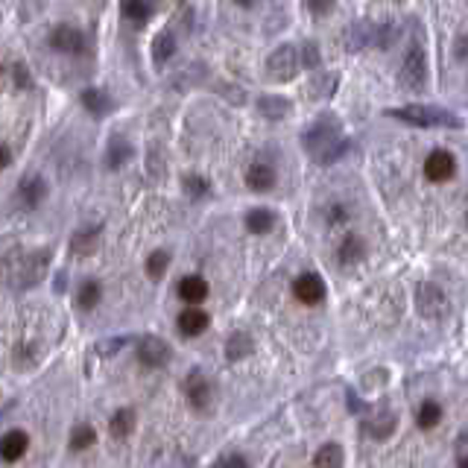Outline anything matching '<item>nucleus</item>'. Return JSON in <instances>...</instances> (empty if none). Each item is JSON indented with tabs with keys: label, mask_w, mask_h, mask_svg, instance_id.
<instances>
[{
	"label": "nucleus",
	"mask_w": 468,
	"mask_h": 468,
	"mask_svg": "<svg viewBox=\"0 0 468 468\" xmlns=\"http://www.w3.org/2000/svg\"><path fill=\"white\" fill-rule=\"evenodd\" d=\"M384 114L407 123V126H419V129H462V117L448 109H439V106L413 103V106H401V109H387Z\"/></svg>",
	"instance_id": "f257e3e1"
},
{
	"label": "nucleus",
	"mask_w": 468,
	"mask_h": 468,
	"mask_svg": "<svg viewBox=\"0 0 468 468\" xmlns=\"http://www.w3.org/2000/svg\"><path fill=\"white\" fill-rule=\"evenodd\" d=\"M342 135V123H339V117L337 114H331V111H322L310 126H304L302 129V135H299V141H302V149L310 155V159H319V155L334 144V141H339Z\"/></svg>",
	"instance_id": "f03ea898"
},
{
	"label": "nucleus",
	"mask_w": 468,
	"mask_h": 468,
	"mask_svg": "<svg viewBox=\"0 0 468 468\" xmlns=\"http://www.w3.org/2000/svg\"><path fill=\"white\" fill-rule=\"evenodd\" d=\"M47 267H50V249H36V252H26L24 258H18L9 269V281L12 287L18 290H26V287H36L44 281L47 275Z\"/></svg>",
	"instance_id": "7ed1b4c3"
},
{
	"label": "nucleus",
	"mask_w": 468,
	"mask_h": 468,
	"mask_svg": "<svg viewBox=\"0 0 468 468\" xmlns=\"http://www.w3.org/2000/svg\"><path fill=\"white\" fill-rule=\"evenodd\" d=\"M401 85L407 91L427 88V53H424L422 41H413L401 59Z\"/></svg>",
	"instance_id": "20e7f679"
},
{
	"label": "nucleus",
	"mask_w": 468,
	"mask_h": 468,
	"mask_svg": "<svg viewBox=\"0 0 468 468\" xmlns=\"http://www.w3.org/2000/svg\"><path fill=\"white\" fill-rule=\"evenodd\" d=\"M416 307H419V314L424 319H445L451 314V299L448 293L439 287V284H433V281H424V284L416 287Z\"/></svg>",
	"instance_id": "39448f33"
},
{
	"label": "nucleus",
	"mask_w": 468,
	"mask_h": 468,
	"mask_svg": "<svg viewBox=\"0 0 468 468\" xmlns=\"http://www.w3.org/2000/svg\"><path fill=\"white\" fill-rule=\"evenodd\" d=\"M299 71H302V65H299V47L296 44H281L267 59V76L272 82H293L299 76Z\"/></svg>",
	"instance_id": "423d86ee"
},
{
	"label": "nucleus",
	"mask_w": 468,
	"mask_h": 468,
	"mask_svg": "<svg viewBox=\"0 0 468 468\" xmlns=\"http://www.w3.org/2000/svg\"><path fill=\"white\" fill-rule=\"evenodd\" d=\"M181 392H184V401L191 404L196 413H205L211 407V398H214V389H211V381L205 378L202 369H191L184 374L181 381Z\"/></svg>",
	"instance_id": "0eeeda50"
},
{
	"label": "nucleus",
	"mask_w": 468,
	"mask_h": 468,
	"mask_svg": "<svg viewBox=\"0 0 468 468\" xmlns=\"http://www.w3.org/2000/svg\"><path fill=\"white\" fill-rule=\"evenodd\" d=\"M47 44H50L56 53L79 56V53H85L88 39H85L82 29H79V26H74V24H56V26L50 29V36H47Z\"/></svg>",
	"instance_id": "6e6552de"
},
{
	"label": "nucleus",
	"mask_w": 468,
	"mask_h": 468,
	"mask_svg": "<svg viewBox=\"0 0 468 468\" xmlns=\"http://www.w3.org/2000/svg\"><path fill=\"white\" fill-rule=\"evenodd\" d=\"M173 357V349L167 346V342L161 337H155V334H144L138 337V360L141 366L146 369H164Z\"/></svg>",
	"instance_id": "1a4fd4ad"
},
{
	"label": "nucleus",
	"mask_w": 468,
	"mask_h": 468,
	"mask_svg": "<svg viewBox=\"0 0 468 468\" xmlns=\"http://www.w3.org/2000/svg\"><path fill=\"white\" fill-rule=\"evenodd\" d=\"M454 173H457V155L448 149H433L424 159V179L427 181L442 184V181L454 179Z\"/></svg>",
	"instance_id": "9d476101"
},
{
	"label": "nucleus",
	"mask_w": 468,
	"mask_h": 468,
	"mask_svg": "<svg viewBox=\"0 0 468 468\" xmlns=\"http://www.w3.org/2000/svg\"><path fill=\"white\" fill-rule=\"evenodd\" d=\"M293 296L302 302V304H319L325 302L328 296V287L319 272H302L296 281H293Z\"/></svg>",
	"instance_id": "9b49d317"
},
{
	"label": "nucleus",
	"mask_w": 468,
	"mask_h": 468,
	"mask_svg": "<svg viewBox=\"0 0 468 468\" xmlns=\"http://www.w3.org/2000/svg\"><path fill=\"white\" fill-rule=\"evenodd\" d=\"M47 199V181L39 173H29L18 181V202L24 211H36Z\"/></svg>",
	"instance_id": "f8f14e48"
},
{
	"label": "nucleus",
	"mask_w": 468,
	"mask_h": 468,
	"mask_svg": "<svg viewBox=\"0 0 468 468\" xmlns=\"http://www.w3.org/2000/svg\"><path fill=\"white\" fill-rule=\"evenodd\" d=\"M208 325H211V317L196 304H187L176 319V328L181 331V337H202L208 331Z\"/></svg>",
	"instance_id": "ddd939ff"
},
{
	"label": "nucleus",
	"mask_w": 468,
	"mask_h": 468,
	"mask_svg": "<svg viewBox=\"0 0 468 468\" xmlns=\"http://www.w3.org/2000/svg\"><path fill=\"white\" fill-rule=\"evenodd\" d=\"M100 240H103V226H85V229L74 231V237H71V255L91 258L100 249Z\"/></svg>",
	"instance_id": "4468645a"
},
{
	"label": "nucleus",
	"mask_w": 468,
	"mask_h": 468,
	"mask_svg": "<svg viewBox=\"0 0 468 468\" xmlns=\"http://www.w3.org/2000/svg\"><path fill=\"white\" fill-rule=\"evenodd\" d=\"M404 36V26L398 21H372V47L392 50Z\"/></svg>",
	"instance_id": "2eb2a0df"
},
{
	"label": "nucleus",
	"mask_w": 468,
	"mask_h": 468,
	"mask_svg": "<svg viewBox=\"0 0 468 468\" xmlns=\"http://www.w3.org/2000/svg\"><path fill=\"white\" fill-rule=\"evenodd\" d=\"M342 47L346 53H363L372 47V21H354L342 33Z\"/></svg>",
	"instance_id": "dca6fc26"
},
{
	"label": "nucleus",
	"mask_w": 468,
	"mask_h": 468,
	"mask_svg": "<svg viewBox=\"0 0 468 468\" xmlns=\"http://www.w3.org/2000/svg\"><path fill=\"white\" fill-rule=\"evenodd\" d=\"M79 103H82V109L91 117H97V120L114 111V100L109 97V91H103V88H85L79 94Z\"/></svg>",
	"instance_id": "f3484780"
},
{
	"label": "nucleus",
	"mask_w": 468,
	"mask_h": 468,
	"mask_svg": "<svg viewBox=\"0 0 468 468\" xmlns=\"http://www.w3.org/2000/svg\"><path fill=\"white\" fill-rule=\"evenodd\" d=\"M337 91H339V74L337 71H319V74L310 76V82H307L310 100H331Z\"/></svg>",
	"instance_id": "a211bd4d"
},
{
	"label": "nucleus",
	"mask_w": 468,
	"mask_h": 468,
	"mask_svg": "<svg viewBox=\"0 0 468 468\" xmlns=\"http://www.w3.org/2000/svg\"><path fill=\"white\" fill-rule=\"evenodd\" d=\"M395 427H398V416L392 410H381L374 419H366L363 422V433L369 436V439H374V442L389 439V436L395 433Z\"/></svg>",
	"instance_id": "6ab92c4d"
},
{
	"label": "nucleus",
	"mask_w": 468,
	"mask_h": 468,
	"mask_svg": "<svg viewBox=\"0 0 468 468\" xmlns=\"http://www.w3.org/2000/svg\"><path fill=\"white\" fill-rule=\"evenodd\" d=\"M275 181H278L275 170L269 164H264V161H255L252 167L246 170V187L252 194H269L272 187H275Z\"/></svg>",
	"instance_id": "aec40b11"
},
{
	"label": "nucleus",
	"mask_w": 468,
	"mask_h": 468,
	"mask_svg": "<svg viewBox=\"0 0 468 468\" xmlns=\"http://www.w3.org/2000/svg\"><path fill=\"white\" fill-rule=\"evenodd\" d=\"M29 448V436L24 430H6L0 436V459L4 462H18Z\"/></svg>",
	"instance_id": "412c9836"
},
{
	"label": "nucleus",
	"mask_w": 468,
	"mask_h": 468,
	"mask_svg": "<svg viewBox=\"0 0 468 468\" xmlns=\"http://www.w3.org/2000/svg\"><path fill=\"white\" fill-rule=\"evenodd\" d=\"M132 159H135V146L126 138L114 135L109 141V146H106V167L109 170H120V167H126Z\"/></svg>",
	"instance_id": "4be33fe9"
},
{
	"label": "nucleus",
	"mask_w": 468,
	"mask_h": 468,
	"mask_svg": "<svg viewBox=\"0 0 468 468\" xmlns=\"http://www.w3.org/2000/svg\"><path fill=\"white\" fill-rule=\"evenodd\" d=\"M208 293H211V287L202 275H184L179 281V299L184 304H202L208 299Z\"/></svg>",
	"instance_id": "5701e85b"
},
{
	"label": "nucleus",
	"mask_w": 468,
	"mask_h": 468,
	"mask_svg": "<svg viewBox=\"0 0 468 468\" xmlns=\"http://www.w3.org/2000/svg\"><path fill=\"white\" fill-rule=\"evenodd\" d=\"M258 111H261L264 120L278 123V120H284L293 111V103L287 97H278V94H261V97H258Z\"/></svg>",
	"instance_id": "b1692460"
},
{
	"label": "nucleus",
	"mask_w": 468,
	"mask_h": 468,
	"mask_svg": "<svg viewBox=\"0 0 468 468\" xmlns=\"http://www.w3.org/2000/svg\"><path fill=\"white\" fill-rule=\"evenodd\" d=\"M337 258L342 267H354V264L366 261V240L360 234H346L337 249Z\"/></svg>",
	"instance_id": "393cba45"
},
{
	"label": "nucleus",
	"mask_w": 468,
	"mask_h": 468,
	"mask_svg": "<svg viewBox=\"0 0 468 468\" xmlns=\"http://www.w3.org/2000/svg\"><path fill=\"white\" fill-rule=\"evenodd\" d=\"M173 56H176V33H173V29H161V33L152 39V61H155V68H164Z\"/></svg>",
	"instance_id": "a878e982"
},
{
	"label": "nucleus",
	"mask_w": 468,
	"mask_h": 468,
	"mask_svg": "<svg viewBox=\"0 0 468 468\" xmlns=\"http://www.w3.org/2000/svg\"><path fill=\"white\" fill-rule=\"evenodd\" d=\"M135 424H138V416L132 407H120L114 410L111 422H109V433L114 436V439H129V436L135 433Z\"/></svg>",
	"instance_id": "bb28decb"
},
{
	"label": "nucleus",
	"mask_w": 468,
	"mask_h": 468,
	"mask_svg": "<svg viewBox=\"0 0 468 468\" xmlns=\"http://www.w3.org/2000/svg\"><path fill=\"white\" fill-rule=\"evenodd\" d=\"M249 354H255L252 337H249L246 331H234V334L226 339V357H229L231 363H237V360H246Z\"/></svg>",
	"instance_id": "cd10ccee"
},
{
	"label": "nucleus",
	"mask_w": 468,
	"mask_h": 468,
	"mask_svg": "<svg viewBox=\"0 0 468 468\" xmlns=\"http://www.w3.org/2000/svg\"><path fill=\"white\" fill-rule=\"evenodd\" d=\"M246 229L252 234H269L275 229V211L272 208H252L246 211Z\"/></svg>",
	"instance_id": "c85d7f7f"
},
{
	"label": "nucleus",
	"mask_w": 468,
	"mask_h": 468,
	"mask_svg": "<svg viewBox=\"0 0 468 468\" xmlns=\"http://www.w3.org/2000/svg\"><path fill=\"white\" fill-rule=\"evenodd\" d=\"M100 299H103V284L100 281H94V278H85L79 284V290H76V304L82 310H94L100 304Z\"/></svg>",
	"instance_id": "c756f323"
},
{
	"label": "nucleus",
	"mask_w": 468,
	"mask_h": 468,
	"mask_svg": "<svg viewBox=\"0 0 468 468\" xmlns=\"http://www.w3.org/2000/svg\"><path fill=\"white\" fill-rule=\"evenodd\" d=\"M94 445H97V430H94L91 424H76V427L71 430V436H68V448H71L74 454L88 451V448H94Z\"/></svg>",
	"instance_id": "7c9ffc66"
},
{
	"label": "nucleus",
	"mask_w": 468,
	"mask_h": 468,
	"mask_svg": "<svg viewBox=\"0 0 468 468\" xmlns=\"http://www.w3.org/2000/svg\"><path fill=\"white\" fill-rule=\"evenodd\" d=\"M416 424L422 430H433V427H439L442 424V404L439 401H424L419 413H416Z\"/></svg>",
	"instance_id": "2f4dec72"
},
{
	"label": "nucleus",
	"mask_w": 468,
	"mask_h": 468,
	"mask_svg": "<svg viewBox=\"0 0 468 468\" xmlns=\"http://www.w3.org/2000/svg\"><path fill=\"white\" fill-rule=\"evenodd\" d=\"M181 191L191 199H205L211 194V181L199 173H187V176H181Z\"/></svg>",
	"instance_id": "473e14b6"
},
{
	"label": "nucleus",
	"mask_w": 468,
	"mask_h": 468,
	"mask_svg": "<svg viewBox=\"0 0 468 468\" xmlns=\"http://www.w3.org/2000/svg\"><path fill=\"white\" fill-rule=\"evenodd\" d=\"M352 146H354V141L352 138H346V135H342L339 141H334L322 155H319V159H317V164H322V167H331V164H337L339 159H346V155L352 152Z\"/></svg>",
	"instance_id": "72a5a7b5"
},
{
	"label": "nucleus",
	"mask_w": 468,
	"mask_h": 468,
	"mask_svg": "<svg viewBox=\"0 0 468 468\" xmlns=\"http://www.w3.org/2000/svg\"><path fill=\"white\" fill-rule=\"evenodd\" d=\"M120 15L135 21V24H144V21L152 18V4H149V0H123Z\"/></svg>",
	"instance_id": "f704fd0d"
},
{
	"label": "nucleus",
	"mask_w": 468,
	"mask_h": 468,
	"mask_svg": "<svg viewBox=\"0 0 468 468\" xmlns=\"http://www.w3.org/2000/svg\"><path fill=\"white\" fill-rule=\"evenodd\" d=\"M144 267H146L149 281H161L167 275V269H170V252H164V249H155V252L146 258Z\"/></svg>",
	"instance_id": "c9c22d12"
},
{
	"label": "nucleus",
	"mask_w": 468,
	"mask_h": 468,
	"mask_svg": "<svg viewBox=\"0 0 468 468\" xmlns=\"http://www.w3.org/2000/svg\"><path fill=\"white\" fill-rule=\"evenodd\" d=\"M342 462H346V457H342V448L337 445V442H325L317 454H314V465L317 468H337V465H342Z\"/></svg>",
	"instance_id": "e433bc0d"
},
{
	"label": "nucleus",
	"mask_w": 468,
	"mask_h": 468,
	"mask_svg": "<svg viewBox=\"0 0 468 468\" xmlns=\"http://www.w3.org/2000/svg\"><path fill=\"white\" fill-rule=\"evenodd\" d=\"M299 65L304 71H317L322 65V53H319V44L317 41H304L299 47Z\"/></svg>",
	"instance_id": "4c0bfd02"
},
{
	"label": "nucleus",
	"mask_w": 468,
	"mask_h": 468,
	"mask_svg": "<svg viewBox=\"0 0 468 468\" xmlns=\"http://www.w3.org/2000/svg\"><path fill=\"white\" fill-rule=\"evenodd\" d=\"M129 342H132V337H109V339H100L97 346H94V352H97V357H114L126 349Z\"/></svg>",
	"instance_id": "58836bf2"
},
{
	"label": "nucleus",
	"mask_w": 468,
	"mask_h": 468,
	"mask_svg": "<svg viewBox=\"0 0 468 468\" xmlns=\"http://www.w3.org/2000/svg\"><path fill=\"white\" fill-rule=\"evenodd\" d=\"M202 71H205L202 65H194V68H181V71L173 76V88H179V91H187V88L199 85V79L205 76Z\"/></svg>",
	"instance_id": "ea45409f"
},
{
	"label": "nucleus",
	"mask_w": 468,
	"mask_h": 468,
	"mask_svg": "<svg viewBox=\"0 0 468 468\" xmlns=\"http://www.w3.org/2000/svg\"><path fill=\"white\" fill-rule=\"evenodd\" d=\"M349 220V208L342 205V202H334V205H328V211H325V223L331 226V229H337V226H342Z\"/></svg>",
	"instance_id": "a19ab883"
},
{
	"label": "nucleus",
	"mask_w": 468,
	"mask_h": 468,
	"mask_svg": "<svg viewBox=\"0 0 468 468\" xmlns=\"http://www.w3.org/2000/svg\"><path fill=\"white\" fill-rule=\"evenodd\" d=\"M12 79H15V88H21V91H26V88H33L36 82H33V74H29V68L26 65H12Z\"/></svg>",
	"instance_id": "79ce46f5"
},
{
	"label": "nucleus",
	"mask_w": 468,
	"mask_h": 468,
	"mask_svg": "<svg viewBox=\"0 0 468 468\" xmlns=\"http://www.w3.org/2000/svg\"><path fill=\"white\" fill-rule=\"evenodd\" d=\"M216 88H220L223 91V97L231 103V106H246V88H237V85H216Z\"/></svg>",
	"instance_id": "37998d69"
},
{
	"label": "nucleus",
	"mask_w": 468,
	"mask_h": 468,
	"mask_svg": "<svg viewBox=\"0 0 468 468\" xmlns=\"http://www.w3.org/2000/svg\"><path fill=\"white\" fill-rule=\"evenodd\" d=\"M454 457H457V465L459 468L468 465V433L465 430L457 436V442H454Z\"/></svg>",
	"instance_id": "c03bdc74"
},
{
	"label": "nucleus",
	"mask_w": 468,
	"mask_h": 468,
	"mask_svg": "<svg viewBox=\"0 0 468 468\" xmlns=\"http://www.w3.org/2000/svg\"><path fill=\"white\" fill-rule=\"evenodd\" d=\"M214 462L220 465V468H237V465L246 468V465H249V459H246L243 454H237V451H229V454H223V457H216Z\"/></svg>",
	"instance_id": "a18cd8bd"
},
{
	"label": "nucleus",
	"mask_w": 468,
	"mask_h": 468,
	"mask_svg": "<svg viewBox=\"0 0 468 468\" xmlns=\"http://www.w3.org/2000/svg\"><path fill=\"white\" fill-rule=\"evenodd\" d=\"M334 4L337 0H304V6H307V12H314V15H328L331 9H334Z\"/></svg>",
	"instance_id": "49530a36"
},
{
	"label": "nucleus",
	"mask_w": 468,
	"mask_h": 468,
	"mask_svg": "<svg viewBox=\"0 0 468 468\" xmlns=\"http://www.w3.org/2000/svg\"><path fill=\"white\" fill-rule=\"evenodd\" d=\"M346 398H349V413H357V416H360V413H366V401H363L360 395H354V392L349 389V395H346Z\"/></svg>",
	"instance_id": "de8ad7c7"
},
{
	"label": "nucleus",
	"mask_w": 468,
	"mask_h": 468,
	"mask_svg": "<svg viewBox=\"0 0 468 468\" xmlns=\"http://www.w3.org/2000/svg\"><path fill=\"white\" fill-rule=\"evenodd\" d=\"M9 164H12V152H9V146L4 141H0V170H6Z\"/></svg>",
	"instance_id": "09e8293b"
},
{
	"label": "nucleus",
	"mask_w": 468,
	"mask_h": 468,
	"mask_svg": "<svg viewBox=\"0 0 468 468\" xmlns=\"http://www.w3.org/2000/svg\"><path fill=\"white\" fill-rule=\"evenodd\" d=\"M454 53H457V59H459V61L465 59V36H462V33L457 36V44H454Z\"/></svg>",
	"instance_id": "8fccbe9b"
},
{
	"label": "nucleus",
	"mask_w": 468,
	"mask_h": 468,
	"mask_svg": "<svg viewBox=\"0 0 468 468\" xmlns=\"http://www.w3.org/2000/svg\"><path fill=\"white\" fill-rule=\"evenodd\" d=\"M56 293H65V272L56 275Z\"/></svg>",
	"instance_id": "3c124183"
},
{
	"label": "nucleus",
	"mask_w": 468,
	"mask_h": 468,
	"mask_svg": "<svg viewBox=\"0 0 468 468\" xmlns=\"http://www.w3.org/2000/svg\"><path fill=\"white\" fill-rule=\"evenodd\" d=\"M234 4L243 6V9H252V6H255V0H234Z\"/></svg>",
	"instance_id": "603ef678"
},
{
	"label": "nucleus",
	"mask_w": 468,
	"mask_h": 468,
	"mask_svg": "<svg viewBox=\"0 0 468 468\" xmlns=\"http://www.w3.org/2000/svg\"><path fill=\"white\" fill-rule=\"evenodd\" d=\"M392 4H404V0H392Z\"/></svg>",
	"instance_id": "864d4df0"
},
{
	"label": "nucleus",
	"mask_w": 468,
	"mask_h": 468,
	"mask_svg": "<svg viewBox=\"0 0 468 468\" xmlns=\"http://www.w3.org/2000/svg\"><path fill=\"white\" fill-rule=\"evenodd\" d=\"M0 74H4V65H0Z\"/></svg>",
	"instance_id": "5fc2aeb1"
}]
</instances>
